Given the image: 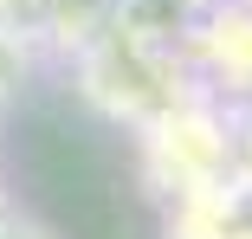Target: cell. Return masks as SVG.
Instances as JSON below:
<instances>
[{"label":"cell","mask_w":252,"mask_h":239,"mask_svg":"<svg viewBox=\"0 0 252 239\" xmlns=\"http://www.w3.org/2000/svg\"><path fill=\"white\" fill-rule=\"evenodd\" d=\"M0 239H45V233H39V226H7Z\"/></svg>","instance_id":"cell-1"}]
</instances>
